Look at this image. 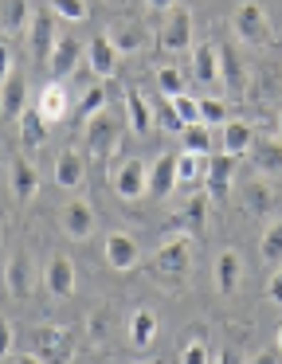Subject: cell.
I'll return each mask as SVG.
<instances>
[{
	"instance_id": "obj_1",
	"label": "cell",
	"mask_w": 282,
	"mask_h": 364,
	"mask_svg": "<svg viewBox=\"0 0 282 364\" xmlns=\"http://www.w3.org/2000/svg\"><path fill=\"white\" fill-rule=\"evenodd\" d=\"M0 110H4V122H20V114L28 110V79L8 51H4V82H0Z\"/></svg>"
},
{
	"instance_id": "obj_2",
	"label": "cell",
	"mask_w": 282,
	"mask_h": 364,
	"mask_svg": "<svg viewBox=\"0 0 282 364\" xmlns=\"http://www.w3.org/2000/svg\"><path fill=\"white\" fill-rule=\"evenodd\" d=\"M86 126V157L90 161H106L110 153L118 149V118L110 110H102V114H94L90 122H83Z\"/></svg>"
},
{
	"instance_id": "obj_3",
	"label": "cell",
	"mask_w": 282,
	"mask_h": 364,
	"mask_svg": "<svg viewBox=\"0 0 282 364\" xmlns=\"http://www.w3.org/2000/svg\"><path fill=\"white\" fill-rule=\"evenodd\" d=\"M153 267H157V274H161V278H172V282L184 278L188 267H192V243H188V235L164 239L161 251H157V259H153Z\"/></svg>"
},
{
	"instance_id": "obj_4",
	"label": "cell",
	"mask_w": 282,
	"mask_h": 364,
	"mask_svg": "<svg viewBox=\"0 0 282 364\" xmlns=\"http://www.w3.org/2000/svg\"><path fill=\"white\" fill-rule=\"evenodd\" d=\"M231 28H235V36H239L243 43H266L271 40V20H266L263 4H255V0H247V4L235 9Z\"/></svg>"
},
{
	"instance_id": "obj_5",
	"label": "cell",
	"mask_w": 282,
	"mask_h": 364,
	"mask_svg": "<svg viewBox=\"0 0 282 364\" xmlns=\"http://www.w3.org/2000/svg\"><path fill=\"white\" fill-rule=\"evenodd\" d=\"M28 43H31V59H36L39 67L51 63V51H55V43H59V32H55V12L51 9L36 12V20H31V28H28Z\"/></svg>"
},
{
	"instance_id": "obj_6",
	"label": "cell",
	"mask_w": 282,
	"mask_h": 364,
	"mask_svg": "<svg viewBox=\"0 0 282 364\" xmlns=\"http://www.w3.org/2000/svg\"><path fill=\"white\" fill-rule=\"evenodd\" d=\"M110 184H114V192L122 200H137V196L149 192V173H145V165H141L137 157H130V161H122L118 173H110Z\"/></svg>"
},
{
	"instance_id": "obj_7",
	"label": "cell",
	"mask_w": 282,
	"mask_h": 364,
	"mask_svg": "<svg viewBox=\"0 0 282 364\" xmlns=\"http://www.w3.org/2000/svg\"><path fill=\"white\" fill-rule=\"evenodd\" d=\"M161 51H184L192 48V12L188 9H172L164 16V28H161Z\"/></svg>"
},
{
	"instance_id": "obj_8",
	"label": "cell",
	"mask_w": 282,
	"mask_h": 364,
	"mask_svg": "<svg viewBox=\"0 0 282 364\" xmlns=\"http://www.w3.org/2000/svg\"><path fill=\"white\" fill-rule=\"evenodd\" d=\"M219 82H224L227 98H243L247 95V67L239 63V51L235 48H219Z\"/></svg>"
},
{
	"instance_id": "obj_9",
	"label": "cell",
	"mask_w": 282,
	"mask_h": 364,
	"mask_svg": "<svg viewBox=\"0 0 282 364\" xmlns=\"http://www.w3.org/2000/svg\"><path fill=\"white\" fill-rule=\"evenodd\" d=\"M106 262L114 270H133L141 262V247L130 231H110L106 235Z\"/></svg>"
},
{
	"instance_id": "obj_10",
	"label": "cell",
	"mask_w": 282,
	"mask_h": 364,
	"mask_svg": "<svg viewBox=\"0 0 282 364\" xmlns=\"http://www.w3.org/2000/svg\"><path fill=\"white\" fill-rule=\"evenodd\" d=\"M36 110L47 118V126H59V122L67 118V114H70V98H67V87H63V79H51L43 90H39Z\"/></svg>"
},
{
	"instance_id": "obj_11",
	"label": "cell",
	"mask_w": 282,
	"mask_h": 364,
	"mask_svg": "<svg viewBox=\"0 0 282 364\" xmlns=\"http://www.w3.org/2000/svg\"><path fill=\"white\" fill-rule=\"evenodd\" d=\"M43 286L51 298H70L75 294V262L67 255H51V262L43 270Z\"/></svg>"
},
{
	"instance_id": "obj_12",
	"label": "cell",
	"mask_w": 282,
	"mask_h": 364,
	"mask_svg": "<svg viewBox=\"0 0 282 364\" xmlns=\"http://www.w3.org/2000/svg\"><path fill=\"white\" fill-rule=\"evenodd\" d=\"M59 223H63V231H67V239H86V235L94 231V212H90V204H86L83 196L67 200V204H63Z\"/></svg>"
},
{
	"instance_id": "obj_13",
	"label": "cell",
	"mask_w": 282,
	"mask_h": 364,
	"mask_svg": "<svg viewBox=\"0 0 282 364\" xmlns=\"http://www.w3.org/2000/svg\"><path fill=\"white\" fill-rule=\"evenodd\" d=\"M118 55H122V51L114 48V40H110L106 32L94 36L90 48H86V63H90V71L98 75V79H114V71H118Z\"/></svg>"
},
{
	"instance_id": "obj_14",
	"label": "cell",
	"mask_w": 282,
	"mask_h": 364,
	"mask_svg": "<svg viewBox=\"0 0 282 364\" xmlns=\"http://www.w3.org/2000/svg\"><path fill=\"white\" fill-rule=\"evenodd\" d=\"M231 168H235V157H231V153L208 157V168H204V184H208V196H212V200L227 196V184H231Z\"/></svg>"
},
{
	"instance_id": "obj_15",
	"label": "cell",
	"mask_w": 282,
	"mask_h": 364,
	"mask_svg": "<svg viewBox=\"0 0 282 364\" xmlns=\"http://www.w3.org/2000/svg\"><path fill=\"white\" fill-rule=\"evenodd\" d=\"M78 59H83V43L70 40V36H59V43H55V51H51V63H47V71H51L55 79H67V75L78 67Z\"/></svg>"
},
{
	"instance_id": "obj_16",
	"label": "cell",
	"mask_w": 282,
	"mask_h": 364,
	"mask_svg": "<svg viewBox=\"0 0 282 364\" xmlns=\"http://www.w3.org/2000/svg\"><path fill=\"white\" fill-rule=\"evenodd\" d=\"M83 181H86V161L75 149H63L59 161H55V184L70 192V188H83Z\"/></svg>"
},
{
	"instance_id": "obj_17",
	"label": "cell",
	"mask_w": 282,
	"mask_h": 364,
	"mask_svg": "<svg viewBox=\"0 0 282 364\" xmlns=\"http://www.w3.org/2000/svg\"><path fill=\"white\" fill-rule=\"evenodd\" d=\"M153 341H157V314L149 306L133 309L130 314V345L145 353V348H153Z\"/></svg>"
},
{
	"instance_id": "obj_18",
	"label": "cell",
	"mask_w": 282,
	"mask_h": 364,
	"mask_svg": "<svg viewBox=\"0 0 282 364\" xmlns=\"http://www.w3.org/2000/svg\"><path fill=\"white\" fill-rule=\"evenodd\" d=\"M125 114H130V129H133L137 137H145L149 129H153V122H157V118H153V106L145 102V95H141L137 87L125 90Z\"/></svg>"
},
{
	"instance_id": "obj_19",
	"label": "cell",
	"mask_w": 282,
	"mask_h": 364,
	"mask_svg": "<svg viewBox=\"0 0 282 364\" xmlns=\"http://www.w3.org/2000/svg\"><path fill=\"white\" fill-rule=\"evenodd\" d=\"M177 188V153H161L149 168V192L153 196H169Z\"/></svg>"
},
{
	"instance_id": "obj_20",
	"label": "cell",
	"mask_w": 282,
	"mask_h": 364,
	"mask_svg": "<svg viewBox=\"0 0 282 364\" xmlns=\"http://www.w3.org/2000/svg\"><path fill=\"white\" fill-rule=\"evenodd\" d=\"M239 200H243V208H247L251 215L266 220L271 208H274V188L266 181H247V184H243V192H239Z\"/></svg>"
},
{
	"instance_id": "obj_21",
	"label": "cell",
	"mask_w": 282,
	"mask_h": 364,
	"mask_svg": "<svg viewBox=\"0 0 282 364\" xmlns=\"http://www.w3.org/2000/svg\"><path fill=\"white\" fill-rule=\"evenodd\" d=\"M16 126H20V145L24 149H39V145L47 141V118L36 110V106H28Z\"/></svg>"
},
{
	"instance_id": "obj_22",
	"label": "cell",
	"mask_w": 282,
	"mask_h": 364,
	"mask_svg": "<svg viewBox=\"0 0 282 364\" xmlns=\"http://www.w3.org/2000/svg\"><path fill=\"white\" fill-rule=\"evenodd\" d=\"M192 79L196 82H216L219 79V48L196 43L192 48Z\"/></svg>"
},
{
	"instance_id": "obj_23",
	"label": "cell",
	"mask_w": 282,
	"mask_h": 364,
	"mask_svg": "<svg viewBox=\"0 0 282 364\" xmlns=\"http://www.w3.org/2000/svg\"><path fill=\"white\" fill-rule=\"evenodd\" d=\"M31 4L28 0H4V20H0V28H4V36L12 40V36H24L31 28Z\"/></svg>"
},
{
	"instance_id": "obj_24",
	"label": "cell",
	"mask_w": 282,
	"mask_h": 364,
	"mask_svg": "<svg viewBox=\"0 0 282 364\" xmlns=\"http://www.w3.org/2000/svg\"><path fill=\"white\" fill-rule=\"evenodd\" d=\"M239 274H243L239 251H219V259H216V290H219V294H235Z\"/></svg>"
},
{
	"instance_id": "obj_25",
	"label": "cell",
	"mask_w": 282,
	"mask_h": 364,
	"mask_svg": "<svg viewBox=\"0 0 282 364\" xmlns=\"http://www.w3.org/2000/svg\"><path fill=\"white\" fill-rule=\"evenodd\" d=\"M251 145H255V129L247 122H224V153L243 157V153H251Z\"/></svg>"
},
{
	"instance_id": "obj_26",
	"label": "cell",
	"mask_w": 282,
	"mask_h": 364,
	"mask_svg": "<svg viewBox=\"0 0 282 364\" xmlns=\"http://www.w3.org/2000/svg\"><path fill=\"white\" fill-rule=\"evenodd\" d=\"M106 36L114 40V48L122 51V55H125V51H137L141 43H145V28H141L137 20H118Z\"/></svg>"
},
{
	"instance_id": "obj_27",
	"label": "cell",
	"mask_w": 282,
	"mask_h": 364,
	"mask_svg": "<svg viewBox=\"0 0 282 364\" xmlns=\"http://www.w3.org/2000/svg\"><path fill=\"white\" fill-rule=\"evenodd\" d=\"M63 341H67V329H59V325H43V329L36 333V353H31V360H51V356H67V353H59L63 348Z\"/></svg>"
},
{
	"instance_id": "obj_28",
	"label": "cell",
	"mask_w": 282,
	"mask_h": 364,
	"mask_svg": "<svg viewBox=\"0 0 282 364\" xmlns=\"http://www.w3.org/2000/svg\"><path fill=\"white\" fill-rule=\"evenodd\" d=\"M12 192H16L20 200H31V196L39 192V176H36V168H31V161L20 157V161L12 165Z\"/></svg>"
},
{
	"instance_id": "obj_29",
	"label": "cell",
	"mask_w": 282,
	"mask_h": 364,
	"mask_svg": "<svg viewBox=\"0 0 282 364\" xmlns=\"http://www.w3.org/2000/svg\"><path fill=\"white\" fill-rule=\"evenodd\" d=\"M251 157L263 173H282V137L278 141H255L251 145Z\"/></svg>"
},
{
	"instance_id": "obj_30",
	"label": "cell",
	"mask_w": 282,
	"mask_h": 364,
	"mask_svg": "<svg viewBox=\"0 0 282 364\" xmlns=\"http://www.w3.org/2000/svg\"><path fill=\"white\" fill-rule=\"evenodd\" d=\"M204 168H208V157H200V153H192V149L177 153V184H192V181H200Z\"/></svg>"
},
{
	"instance_id": "obj_31",
	"label": "cell",
	"mask_w": 282,
	"mask_h": 364,
	"mask_svg": "<svg viewBox=\"0 0 282 364\" xmlns=\"http://www.w3.org/2000/svg\"><path fill=\"white\" fill-rule=\"evenodd\" d=\"M258 255H263L266 262H282V215H274V220L266 223L263 239H258Z\"/></svg>"
},
{
	"instance_id": "obj_32",
	"label": "cell",
	"mask_w": 282,
	"mask_h": 364,
	"mask_svg": "<svg viewBox=\"0 0 282 364\" xmlns=\"http://www.w3.org/2000/svg\"><path fill=\"white\" fill-rule=\"evenodd\" d=\"M4 278H8V294H12V298H28L31 278H28V262H24L20 255H12V259H8Z\"/></svg>"
},
{
	"instance_id": "obj_33",
	"label": "cell",
	"mask_w": 282,
	"mask_h": 364,
	"mask_svg": "<svg viewBox=\"0 0 282 364\" xmlns=\"http://www.w3.org/2000/svg\"><path fill=\"white\" fill-rule=\"evenodd\" d=\"M180 141H184V149L200 153V157H212V126H204V122H192V126H184Z\"/></svg>"
},
{
	"instance_id": "obj_34",
	"label": "cell",
	"mask_w": 282,
	"mask_h": 364,
	"mask_svg": "<svg viewBox=\"0 0 282 364\" xmlns=\"http://www.w3.org/2000/svg\"><path fill=\"white\" fill-rule=\"evenodd\" d=\"M188 79L180 67H157V90H161L164 98H177V95H188Z\"/></svg>"
},
{
	"instance_id": "obj_35",
	"label": "cell",
	"mask_w": 282,
	"mask_h": 364,
	"mask_svg": "<svg viewBox=\"0 0 282 364\" xmlns=\"http://www.w3.org/2000/svg\"><path fill=\"white\" fill-rule=\"evenodd\" d=\"M102 110H106V87H90L83 95V106H78V122H90Z\"/></svg>"
},
{
	"instance_id": "obj_36",
	"label": "cell",
	"mask_w": 282,
	"mask_h": 364,
	"mask_svg": "<svg viewBox=\"0 0 282 364\" xmlns=\"http://www.w3.org/2000/svg\"><path fill=\"white\" fill-rule=\"evenodd\" d=\"M200 122L204 126H224L227 122V110L219 98H200Z\"/></svg>"
},
{
	"instance_id": "obj_37",
	"label": "cell",
	"mask_w": 282,
	"mask_h": 364,
	"mask_svg": "<svg viewBox=\"0 0 282 364\" xmlns=\"http://www.w3.org/2000/svg\"><path fill=\"white\" fill-rule=\"evenodd\" d=\"M47 4H51V12L63 20H86V12H90L83 0H47Z\"/></svg>"
},
{
	"instance_id": "obj_38",
	"label": "cell",
	"mask_w": 282,
	"mask_h": 364,
	"mask_svg": "<svg viewBox=\"0 0 282 364\" xmlns=\"http://www.w3.org/2000/svg\"><path fill=\"white\" fill-rule=\"evenodd\" d=\"M86 333H90V345H102V341H106V333H110L106 309H94V314L86 317Z\"/></svg>"
},
{
	"instance_id": "obj_39",
	"label": "cell",
	"mask_w": 282,
	"mask_h": 364,
	"mask_svg": "<svg viewBox=\"0 0 282 364\" xmlns=\"http://www.w3.org/2000/svg\"><path fill=\"white\" fill-rule=\"evenodd\" d=\"M172 106H177V114L184 118V126L200 122V98H192V95H177V98H172Z\"/></svg>"
},
{
	"instance_id": "obj_40",
	"label": "cell",
	"mask_w": 282,
	"mask_h": 364,
	"mask_svg": "<svg viewBox=\"0 0 282 364\" xmlns=\"http://www.w3.org/2000/svg\"><path fill=\"white\" fill-rule=\"evenodd\" d=\"M161 126L169 129V134H184V118L177 114V106H172V98H164V110H161Z\"/></svg>"
},
{
	"instance_id": "obj_41",
	"label": "cell",
	"mask_w": 282,
	"mask_h": 364,
	"mask_svg": "<svg viewBox=\"0 0 282 364\" xmlns=\"http://www.w3.org/2000/svg\"><path fill=\"white\" fill-rule=\"evenodd\" d=\"M180 360H184V364H208V345H200V341H188L184 353H180Z\"/></svg>"
},
{
	"instance_id": "obj_42",
	"label": "cell",
	"mask_w": 282,
	"mask_h": 364,
	"mask_svg": "<svg viewBox=\"0 0 282 364\" xmlns=\"http://www.w3.org/2000/svg\"><path fill=\"white\" fill-rule=\"evenodd\" d=\"M266 298L274 301V306H282V267L271 274V282H266Z\"/></svg>"
},
{
	"instance_id": "obj_43",
	"label": "cell",
	"mask_w": 282,
	"mask_h": 364,
	"mask_svg": "<svg viewBox=\"0 0 282 364\" xmlns=\"http://www.w3.org/2000/svg\"><path fill=\"white\" fill-rule=\"evenodd\" d=\"M4 360H16V325L4 321Z\"/></svg>"
},
{
	"instance_id": "obj_44",
	"label": "cell",
	"mask_w": 282,
	"mask_h": 364,
	"mask_svg": "<svg viewBox=\"0 0 282 364\" xmlns=\"http://www.w3.org/2000/svg\"><path fill=\"white\" fill-rule=\"evenodd\" d=\"M149 9H157V12H172L177 9V0H145Z\"/></svg>"
},
{
	"instance_id": "obj_45",
	"label": "cell",
	"mask_w": 282,
	"mask_h": 364,
	"mask_svg": "<svg viewBox=\"0 0 282 364\" xmlns=\"http://www.w3.org/2000/svg\"><path fill=\"white\" fill-rule=\"evenodd\" d=\"M278 353H282V325H278Z\"/></svg>"
},
{
	"instance_id": "obj_46",
	"label": "cell",
	"mask_w": 282,
	"mask_h": 364,
	"mask_svg": "<svg viewBox=\"0 0 282 364\" xmlns=\"http://www.w3.org/2000/svg\"><path fill=\"white\" fill-rule=\"evenodd\" d=\"M278 137H282V110H278Z\"/></svg>"
}]
</instances>
